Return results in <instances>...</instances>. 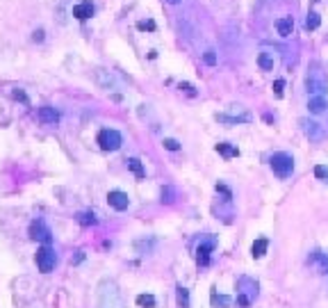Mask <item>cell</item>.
<instances>
[{
  "label": "cell",
  "mask_w": 328,
  "mask_h": 308,
  "mask_svg": "<svg viewBox=\"0 0 328 308\" xmlns=\"http://www.w3.org/2000/svg\"><path fill=\"white\" fill-rule=\"evenodd\" d=\"M96 299H98V308H126L121 292H118V285L114 283L112 279H103V281H100Z\"/></svg>",
  "instance_id": "6da1fadb"
},
{
  "label": "cell",
  "mask_w": 328,
  "mask_h": 308,
  "mask_svg": "<svg viewBox=\"0 0 328 308\" xmlns=\"http://www.w3.org/2000/svg\"><path fill=\"white\" fill-rule=\"evenodd\" d=\"M94 78H96V83H98L103 89H107V92L116 89V80H114V75L109 73V71H105V69H94Z\"/></svg>",
  "instance_id": "8fae6325"
},
{
  "label": "cell",
  "mask_w": 328,
  "mask_h": 308,
  "mask_svg": "<svg viewBox=\"0 0 328 308\" xmlns=\"http://www.w3.org/2000/svg\"><path fill=\"white\" fill-rule=\"evenodd\" d=\"M255 297H258V283L249 276H241L237 281V306L249 308Z\"/></svg>",
  "instance_id": "3957f363"
},
{
  "label": "cell",
  "mask_w": 328,
  "mask_h": 308,
  "mask_svg": "<svg viewBox=\"0 0 328 308\" xmlns=\"http://www.w3.org/2000/svg\"><path fill=\"white\" fill-rule=\"evenodd\" d=\"M178 89H180V92H185L187 96H196V94H198L194 85H189V83H180V85H178Z\"/></svg>",
  "instance_id": "83f0119b"
},
{
  "label": "cell",
  "mask_w": 328,
  "mask_h": 308,
  "mask_svg": "<svg viewBox=\"0 0 328 308\" xmlns=\"http://www.w3.org/2000/svg\"><path fill=\"white\" fill-rule=\"evenodd\" d=\"M282 87H285V80H276V83H273V94L282 96Z\"/></svg>",
  "instance_id": "4dcf8cb0"
},
{
  "label": "cell",
  "mask_w": 328,
  "mask_h": 308,
  "mask_svg": "<svg viewBox=\"0 0 328 308\" xmlns=\"http://www.w3.org/2000/svg\"><path fill=\"white\" fill-rule=\"evenodd\" d=\"M217 153L228 160V158H237V156H239V148L232 146V144H228V142H221V144H217Z\"/></svg>",
  "instance_id": "ac0fdd59"
},
{
  "label": "cell",
  "mask_w": 328,
  "mask_h": 308,
  "mask_svg": "<svg viewBox=\"0 0 328 308\" xmlns=\"http://www.w3.org/2000/svg\"><path fill=\"white\" fill-rule=\"evenodd\" d=\"M271 169L278 178H290L292 171H294V158H292L290 153H273Z\"/></svg>",
  "instance_id": "5b68a950"
},
{
  "label": "cell",
  "mask_w": 328,
  "mask_h": 308,
  "mask_svg": "<svg viewBox=\"0 0 328 308\" xmlns=\"http://www.w3.org/2000/svg\"><path fill=\"white\" fill-rule=\"evenodd\" d=\"M210 301H212V306H214V308H228V306H230L232 299L228 297V294H217V292L212 290V294H210Z\"/></svg>",
  "instance_id": "ffe728a7"
},
{
  "label": "cell",
  "mask_w": 328,
  "mask_h": 308,
  "mask_svg": "<svg viewBox=\"0 0 328 308\" xmlns=\"http://www.w3.org/2000/svg\"><path fill=\"white\" fill-rule=\"evenodd\" d=\"M314 176L328 185V167L326 165H317V167H314Z\"/></svg>",
  "instance_id": "484cf974"
},
{
  "label": "cell",
  "mask_w": 328,
  "mask_h": 308,
  "mask_svg": "<svg viewBox=\"0 0 328 308\" xmlns=\"http://www.w3.org/2000/svg\"><path fill=\"white\" fill-rule=\"evenodd\" d=\"M258 66L262 71H273V66H276V60H273L271 53L264 51V53H260V55H258Z\"/></svg>",
  "instance_id": "e0dca14e"
},
{
  "label": "cell",
  "mask_w": 328,
  "mask_h": 308,
  "mask_svg": "<svg viewBox=\"0 0 328 308\" xmlns=\"http://www.w3.org/2000/svg\"><path fill=\"white\" fill-rule=\"evenodd\" d=\"M36 117H39V121L41 124H46V126H53V124H57L59 121V112L55 110V107H50V105L39 107V110H36Z\"/></svg>",
  "instance_id": "7c38bea8"
},
{
  "label": "cell",
  "mask_w": 328,
  "mask_h": 308,
  "mask_svg": "<svg viewBox=\"0 0 328 308\" xmlns=\"http://www.w3.org/2000/svg\"><path fill=\"white\" fill-rule=\"evenodd\" d=\"M123 144V137L118 130L114 128H103L98 133V146L103 148V151H118Z\"/></svg>",
  "instance_id": "52a82bcc"
},
{
  "label": "cell",
  "mask_w": 328,
  "mask_h": 308,
  "mask_svg": "<svg viewBox=\"0 0 328 308\" xmlns=\"http://www.w3.org/2000/svg\"><path fill=\"white\" fill-rule=\"evenodd\" d=\"M73 16L80 21H87L94 16V5H91V0H85V3H80V5L73 7Z\"/></svg>",
  "instance_id": "5bb4252c"
},
{
  "label": "cell",
  "mask_w": 328,
  "mask_h": 308,
  "mask_svg": "<svg viewBox=\"0 0 328 308\" xmlns=\"http://www.w3.org/2000/svg\"><path fill=\"white\" fill-rule=\"evenodd\" d=\"M14 98H16V101H23V103H27V96H25V94L21 92V89H16V92H14Z\"/></svg>",
  "instance_id": "836d02e7"
},
{
  "label": "cell",
  "mask_w": 328,
  "mask_h": 308,
  "mask_svg": "<svg viewBox=\"0 0 328 308\" xmlns=\"http://www.w3.org/2000/svg\"><path fill=\"white\" fill-rule=\"evenodd\" d=\"M276 30L280 37H290L292 32H294V19L292 16H282V19L276 21Z\"/></svg>",
  "instance_id": "9a60e30c"
},
{
  "label": "cell",
  "mask_w": 328,
  "mask_h": 308,
  "mask_svg": "<svg viewBox=\"0 0 328 308\" xmlns=\"http://www.w3.org/2000/svg\"><path fill=\"white\" fill-rule=\"evenodd\" d=\"M162 144H164V148H169V151H178V148H180V142H178V139H171V137H167Z\"/></svg>",
  "instance_id": "f546056e"
},
{
  "label": "cell",
  "mask_w": 328,
  "mask_h": 308,
  "mask_svg": "<svg viewBox=\"0 0 328 308\" xmlns=\"http://www.w3.org/2000/svg\"><path fill=\"white\" fill-rule=\"evenodd\" d=\"M267 249H269V240L260 238V240H255L253 247H251V256H253V258H262L264 253H267Z\"/></svg>",
  "instance_id": "d6986e66"
},
{
  "label": "cell",
  "mask_w": 328,
  "mask_h": 308,
  "mask_svg": "<svg viewBox=\"0 0 328 308\" xmlns=\"http://www.w3.org/2000/svg\"><path fill=\"white\" fill-rule=\"evenodd\" d=\"M137 306L155 308V297H153V294H137Z\"/></svg>",
  "instance_id": "cb8c5ba5"
},
{
  "label": "cell",
  "mask_w": 328,
  "mask_h": 308,
  "mask_svg": "<svg viewBox=\"0 0 328 308\" xmlns=\"http://www.w3.org/2000/svg\"><path fill=\"white\" fill-rule=\"evenodd\" d=\"M203 62L208 66H214V64H217V53H214V51H205L203 53Z\"/></svg>",
  "instance_id": "f1b7e54d"
},
{
  "label": "cell",
  "mask_w": 328,
  "mask_h": 308,
  "mask_svg": "<svg viewBox=\"0 0 328 308\" xmlns=\"http://www.w3.org/2000/svg\"><path fill=\"white\" fill-rule=\"evenodd\" d=\"M107 201H109V206L118 212L128 210V206H130V197H128L126 192H121V189H112V192L107 194Z\"/></svg>",
  "instance_id": "9c48e42d"
},
{
  "label": "cell",
  "mask_w": 328,
  "mask_h": 308,
  "mask_svg": "<svg viewBox=\"0 0 328 308\" xmlns=\"http://www.w3.org/2000/svg\"><path fill=\"white\" fill-rule=\"evenodd\" d=\"M305 30L308 32H312V30H317L319 25H321V16L317 14V12H308V16H305Z\"/></svg>",
  "instance_id": "44dd1931"
},
{
  "label": "cell",
  "mask_w": 328,
  "mask_h": 308,
  "mask_svg": "<svg viewBox=\"0 0 328 308\" xmlns=\"http://www.w3.org/2000/svg\"><path fill=\"white\" fill-rule=\"evenodd\" d=\"M326 98L323 96H310V101H308V110L312 112V114H321L323 110H326Z\"/></svg>",
  "instance_id": "2e32d148"
},
{
  "label": "cell",
  "mask_w": 328,
  "mask_h": 308,
  "mask_svg": "<svg viewBox=\"0 0 328 308\" xmlns=\"http://www.w3.org/2000/svg\"><path fill=\"white\" fill-rule=\"evenodd\" d=\"M212 249H214V240H205V242L198 244V249H196V260H198V265H208Z\"/></svg>",
  "instance_id": "4fadbf2b"
},
{
  "label": "cell",
  "mask_w": 328,
  "mask_h": 308,
  "mask_svg": "<svg viewBox=\"0 0 328 308\" xmlns=\"http://www.w3.org/2000/svg\"><path fill=\"white\" fill-rule=\"evenodd\" d=\"M178 306L180 308H189V290L178 285Z\"/></svg>",
  "instance_id": "603a6c76"
},
{
  "label": "cell",
  "mask_w": 328,
  "mask_h": 308,
  "mask_svg": "<svg viewBox=\"0 0 328 308\" xmlns=\"http://www.w3.org/2000/svg\"><path fill=\"white\" fill-rule=\"evenodd\" d=\"M169 5H178V3H180V0H167Z\"/></svg>",
  "instance_id": "e575fe53"
},
{
  "label": "cell",
  "mask_w": 328,
  "mask_h": 308,
  "mask_svg": "<svg viewBox=\"0 0 328 308\" xmlns=\"http://www.w3.org/2000/svg\"><path fill=\"white\" fill-rule=\"evenodd\" d=\"M77 221H80L82 226H94V224H98V219H96L94 212H80V215H77Z\"/></svg>",
  "instance_id": "d4e9b609"
},
{
  "label": "cell",
  "mask_w": 328,
  "mask_h": 308,
  "mask_svg": "<svg viewBox=\"0 0 328 308\" xmlns=\"http://www.w3.org/2000/svg\"><path fill=\"white\" fill-rule=\"evenodd\" d=\"M32 42H44V30H34L32 32Z\"/></svg>",
  "instance_id": "d6a6232c"
},
{
  "label": "cell",
  "mask_w": 328,
  "mask_h": 308,
  "mask_svg": "<svg viewBox=\"0 0 328 308\" xmlns=\"http://www.w3.org/2000/svg\"><path fill=\"white\" fill-rule=\"evenodd\" d=\"M214 119L221 121V124H228V126H237V124H251V121H253V117H251L241 105H230V110L217 114Z\"/></svg>",
  "instance_id": "277c9868"
},
{
  "label": "cell",
  "mask_w": 328,
  "mask_h": 308,
  "mask_svg": "<svg viewBox=\"0 0 328 308\" xmlns=\"http://www.w3.org/2000/svg\"><path fill=\"white\" fill-rule=\"evenodd\" d=\"M30 238L32 240H39V242H44V244H50V240H53V233H50V228L41 219H34L30 224Z\"/></svg>",
  "instance_id": "ba28073f"
},
{
  "label": "cell",
  "mask_w": 328,
  "mask_h": 308,
  "mask_svg": "<svg viewBox=\"0 0 328 308\" xmlns=\"http://www.w3.org/2000/svg\"><path fill=\"white\" fill-rule=\"evenodd\" d=\"M301 128H303L305 137H308V139H312V142H319V139L323 137V130H321V126H319L317 121L301 119Z\"/></svg>",
  "instance_id": "30bf717a"
},
{
  "label": "cell",
  "mask_w": 328,
  "mask_h": 308,
  "mask_svg": "<svg viewBox=\"0 0 328 308\" xmlns=\"http://www.w3.org/2000/svg\"><path fill=\"white\" fill-rule=\"evenodd\" d=\"M128 169L132 171V174L137 176V178H144L146 171H144V165H141V160H137V158H128Z\"/></svg>",
  "instance_id": "7402d4cb"
},
{
  "label": "cell",
  "mask_w": 328,
  "mask_h": 308,
  "mask_svg": "<svg viewBox=\"0 0 328 308\" xmlns=\"http://www.w3.org/2000/svg\"><path fill=\"white\" fill-rule=\"evenodd\" d=\"M173 201H176L173 187H162V203H173Z\"/></svg>",
  "instance_id": "4316f807"
},
{
  "label": "cell",
  "mask_w": 328,
  "mask_h": 308,
  "mask_svg": "<svg viewBox=\"0 0 328 308\" xmlns=\"http://www.w3.org/2000/svg\"><path fill=\"white\" fill-rule=\"evenodd\" d=\"M305 89L310 96H323L328 92V75L323 73V69L317 62L310 64L308 73H305Z\"/></svg>",
  "instance_id": "7a4b0ae2"
},
{
  "label": "cell",
  "mask_w": 328,
  "mask_h": 308,
  "mask_svg": "<svg viewBox=\"0 0 328 308\" xmlns=\"http://www.w3.org/2000/svg\"><path fill=\"white\" fill-rule=\"evenodd\" d=\"M36 267H39L41 274H50V272L55 270V262H57V256H55V251L48 247V244H44V247L36 249Z\"/></svg>",
  "instance_id": "8992f818"
},
{
  "label": "cell",
  "mask_w": 328,
  "mask_h": 308,
  "mask_svg": "<svg viewBox=\"0 0 328 308\" xmlns=\"http://www.w3.org/2000/svg\"><path fill=\"white\" fill-rule=\"evenodd\" d=\"M137 28H139V30H155V23H153V21H139V23H137Z\"/></svg>",
  "instance_id": "1f68e13d"
}]
</instances>
